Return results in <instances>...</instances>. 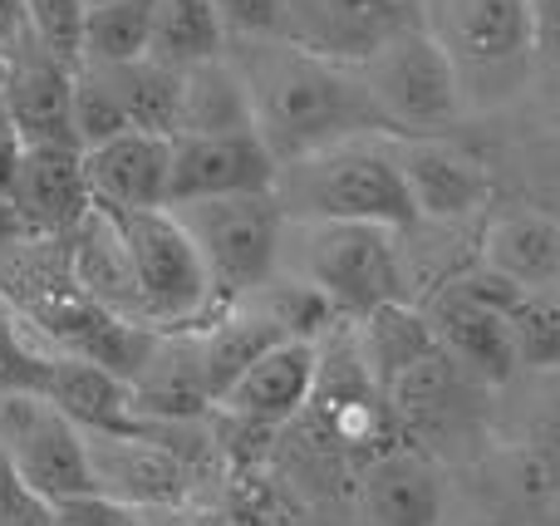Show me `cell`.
<instances>
[{
  "instance_id": "cell-1",
  "label": "cell",
  "mask_w": 560,
  "mask_h": 526,
  "mask_svg": "<svg viewBox=\"0 0 560 526\" xmlns=\"http://www.w3.org/2000/svg\"><path fill=\"white\" fill-rule=\"evenodd\" d=\"M226 55L236 59L252 89L256 133L266 138L276 163L345 143V138H394L354 65L325 59L285 35H236Z\"/></svg>"
},
{
  "instance_id": "cell-2",
  "label": "cell",
  "mask_w": 560,
  "mask_h": 526,
  "mask_svg": "<svg viewBox=\"0 0 560 526\" xmlns=\"http://www.w3.org/2000/svg\"><path fill=\"white\" fill-rule=\"evenodd\" d=\"M271 192L290 222H378L394 232L418 222V207L398 173L394 138L384 133L345 138L290 157L280 163Z\"/></svg>"
},
{
  "instance_id": "cell-3",
  "label": "cell",
  "mask_w": 560,
  "mask_h": 526,
  "mask_svg": "<svg viewBox=\"0 0 560 526\" xmlns=\"http://www.w3.org/2000/svg\"><path fill=\"white\" fill-rule=\"evenodd\" d=\"M280 271L325 291L339 315H354V320L408 301L394 226L378 222H290L285 217Z\"/></svg>"
},
{
  "instance_id": "cell-4",
  "label": "cell",
  "mask_w": 560,
  "mask_h": 526,
  "mask_svg": "<svg viewBox=\"0 0 560 526\" xmlns=\"http://www.w3.org/2000/svg\"><path fill=\"white\" fill-rule=\"evenodd\" d=\"M423 25L453 55L467 104H502L522 94L541 65L532 0H423Z\"/></svg>"
},
{
  "instance_id": "cell-5",
  "label": "cell",
  "mask_w": 560,
  "mask_h": 526,
  "mask_svg": "<svg viewBox=\"0 0 560 526\" xmlns=\"http://www.w3.org/2000/svg\"><path fill=\"white\" fill-rule=\"evenodd\" d=\"M354 69L394 138H447V128L467 114V94L453 55L423 20L394 30Z\"/></svg>"
},
{
  "instance_id": "cell-6",
  "label": "cell",
  "mask_w": 560,
  "mask_h": 526,
  "mask_svg": "<svg viewBox=\"0 0 560 526\" xmlns=\"http://www.w3.org/2000/svg\"><path fill=\"white\" fill-rule=\"evenodd\" d=\"M173 217L192 236L212 291L226 301H242L280 271L285 207L276 202V192L197 197V202H177Z\"/></svg>"
},
{
  "instance_id": "cell-7",
  "label": "cell",
  "mask_w": 560,
  "mask_h": 526,
  "mask_svg": "<svg viewBox=\"0 0 560 526\" xmlns=\"http://www.w3.org/2000/svg\"><path fill=\"white\" fill-rule=\"evenodd\" d=\"M0 448L49 507L98 492L84 429L39 389L0 394Z\"/></svg>"
},
{
  "instance_id": "cell-8",
  "label": "cell",
  "mask_w": 560,
  "mask_h": 526,
  "mask_svg": "<svg viewBox=\"0 0 560 526\" xmlns=\"http://www.w3.org/2000/svg\"><path fill=\"white\" fill-rule=\"evenodd\" d=\"M124 246L128 276L138 285V301L153 320H192L212 301V281L197 256L192 236L173 217V207H143V212H104Z\"/></svg>"
},
{
  "instance_id": "cell-9",
  "label": "cell",
  "mask_w": 560,
  "mask_h": 526,
  "mask_svg": "<svg viewBox=\"0 0 560 526\" xmlns=\"http://www.w3.org/2000/svg\"><path fill=\"white\" fill-rule=\"evenodd\" d=\"M413 20L423 0H280V35L339 65H359Z\"/></svg>"
},
{
  "instance_id": "cell-10",
  "label": "cell",
  "mask_w": 560,
  "mask_h": 526,
  "mask_svg": "<svg viewBox=\"0 0 560 526\" xmlns=\"http://www.w3.org/2000/svg\"><path fill=\"white\" fill-rule=\"evenodd\" d=\"M394 157L418 207V222H467L492 207L497 177L467 148L447 138H394Z\"/></svg>"
},
{
  "instance_id": "cell-11",
  "label": "cell",
  "mask_w": 560,
  "mask_h": 526,
  "mask_svg": "<svg viewBox=\"0 0 560 526\" xmlns=\"http://www.w3.org/2000/svg\"><path fill=\"white\" fill-rule=\"evenodd\" d=\"M315 389L319 340H280L217 399V409L232 413L246 429H280L315 404Z\"/></svg>"
},
{
  "instance_id": "cell-12",
  "label": "cell",
  "mask_w": 560,
  "mask_h": 526,
  "mask_svg": "<svg viewBox=\"0 0 560 526\" xmlns=\"http://www.w3.org/2000/svg\"><path fill=\"white\" fill-rule=\"evenodd\" d=\"M276 153L261 133H222V138H173V187L167 207L197 202V197H232V192H271Z\"/></svg>"
},
{
  "instance_id": "cell-13",
  "label": "cell",
  "mask_w": 560,
  "mask_h": 526,
  "mask_svg": "<svg viewBox=\"0 0 560 526\" xmlns=\"http://www.w3.org/2000/svg\"><path fill=\"white\" fill-rule=\"evenodd\" d=\"M10 202L30 222L35 236L74 232L89 212H94V192H89L84 173V148L74 143H25L20 167L10 177Z\"/></svg>"
},
{
  "instance_id": "cell-14",
  "label": "cell",
  "mask_w": 560,
  "mask_h": 526,
  "mask_svg": "<svg viewBox=\"0 0 560 526\" xmlns=\"http://www.w3.org/2000/svg\"><path fill=\"white\" fill-rule=\"evenodd\" d=\"M0 98L25 143H74V65L55 59L35 39L5 55Z\"/></svg>"
},
{
  "instance_id": "cell-15",
  "label": "cell",
  "mask_w": 560,
  "mask_h": 526,
  "mask_svg": "<svg viewBox=\"0 0 560 526\" xmlns=\"http://www.w3.org/2000/svg\"><path fill=\"white\" fill-rule=\"evenodd\" d=\"M84 173L98 212H143L167 207L173 187V138L163 133H118L98 148H84Z\"/></svg>"
},
{
  "instance_id": "cell-16",
  "label": "cell",
  "mask_w": 560,
  "mask_h": 526,
  "mask_svg": "<svg viewBox=\"0 0 560 526\" xmlns=\"http://www.w3.org/2000/svg\"><path fill=\"white\" fill-rule=\"evenodd\" d=\"M443 507V472L418 448H384L359 472V512L369 526H438Z\"/></svg>"
},
{
  "instance_id": "cell-17",
  "label": "cell",
  "mask_w": 560,
  "mask_h": 526,
  "mask_svg": "<svg viewBox=\"0 0 560 526\" xmlns=\"http://www.w3.org/2000/svg\"><path fill=\"white\" fill-rule=\"evenodd\" d=\"M94 458L98 492L124 498L133 507H177L187 498V468L173 448L148 433H84Z\"/></svg>"
},
{
  "instance_id": "cell-18",
  "label": "cell",
  "mask_w": 560,
  "mask_h": 526,
  "mask_svg": "<svg viewBox=\"0 0 560 526\" xmlns=\"http://www.w3.org/2000/svg\"><path fill=\"white\" fill-rule=\"evenodd\" d=\"M433 335L467 374H472L482 389H502L516 370H522V354H516V335H512V315L492 311V305L463 295L457 285H447L438 311L428 315Z\"/></svg>"
},
{
  "instance_id": "cell-19",
  "label": "cell",
  "mask_w": 560,
  "mask_h": 526,
  "mask_svg": "<svg viewBox=\"0 0 560 526\" xmlns=\"http://www.w3.org/2000/svg\"><path fill=\"white\" fill-rule=\"evenodd\" d=\"M39 394L55 399L84 433H148V419L133 399V379L84 354H55L39 379Z\"/></svg>"
},
{
  "instance_id": "cell-20",
  "label": "cell",
  "mask_w": 560,
  "mask_h": 526,
  "mask_svg": "<svg viewBox=\"0 0 560 526\" xmlns=\"http://www.w3.org/2000/svg\"><path fill=\"white\" fill-rule=\"evenodd\" d=\"M133 399L148 423H183L197 419L207 404H217L207 384L202 340L197 335H167L148 344L143 370L133 374Z\"/></svg>"
},
{
  "instance_id": "cell-21",
  "label": "cell",
  "mask_w": 560,
  "mask_h": 526,
  "mask_svg": "<svg viewBox=\"0 0 560 526\" xmlns=\"http://www.w3.org/2000/svg\"><path fill=\"white\" fill-rule=\"evenodd\" d=\"M256 133V104L232 55L197 59L183 69V114L173 138H222Z\"/></svg>"
},
{
  "instance_id": "cell-22",
  "label": "cell",
  "mask_w": 560,
  "mask_h": 526,
  "mask_svg": "<svg viewBox=\"0 0 560 526\" xmlns=\"http://www.w3.org/2000/svg\"><path fill=\"white\" fill-rule=\"evenodd\" d=\"M477 261L526 291H551L560 281V222L546 212H497L482 232Z\"/></svg>"
},
{
  "instance_id": "cell-23",
  "label": "cell",
  "mask_w": 560,
  "mask_h": 526,
  "mask_svg": "<svg viewBox=\"0 0 560 526\" xmlns=\"http://www.w3.org/2000/svg\"><path fill=\"white\" fill-rule=\"evenodd\" d=\"M197 340H202L207 384H212V394L222 399V394L232 389V384L242 379L271 344L290 340V335L280 330L266 311H256L252 301H226V311L217 315L207 330H197Z\"/></svg>"
},
{
  "instance_id": "cell-24",
  "label": "cell",
  "mask_w": 560,
  "mask_h": 526,
  "mask_svg": "<svg viewBox=\"0 0 560 526\" xmlns=\"http://www.w3.org/2000/svg\"><path fill=\"white\" fill-rule=\"evenodd\" d=\"M516 482L546 502L560 488V374H536V389L516 423Z\"/></svg>"
},
{
  "instance_id": "cell-25",
  "label": "cell",
  "mask_w": 560,
  "mask_h": 526,
  "mask_svg": "<svg viewBox=\"0 0 560 526\" xmlns=\"http://www.w3.org/2000/svg\"><path fill=\"white\" fill-rule=\"evenodd\" d=\"M232 30L222 20L217 0H153V49L148 55L163 65H197V59L226 55Z\"/></svg>"
},
{
  "instance_id": "cell-26",
  "label": "cell",
  "mask_w": 560,
  "mask_h": 526,
  "mask_svg": "<svg viewBox=\"0 0 560 526\" xmlns=\"http://www.w3.org/2000/svg\"><path fill=\"white\" fill-rule=\"evenodd\" d=\"M114 74L118 94H124V108L133 118L138 133H177V114H183V69L163 65V59L143 55L128 59V65H104Z\"/></svg>"
},
{
  "instance_id": "cell-27",
  "label": "cell",
  "mask_w": 560,
  "mask_h": 526,
  "mask_svg": "<svg viewBox=\"0 0 560 526\" xmlns=\"http://www.w3.org/2000/svg\"><path fill=\"white\" fill-rule=\"evenodd\" d=\"M153 49V0H104L89 5L84 59L79 65H128Z\"/></svg>"
},
{
  "instance_id": "cell-28",
  "label": "cell",
  "mask_w": 560,
  "mask_h": 526,
  "mask_svg": "<svg viewBox=\"0 0 560 526\" xmlns=\"http://www.w3.org/2000/svg\"><path fill=\"white\" fill-rule=\"evenodd\" d=\"M242 301H252L256 311L271 315L290 340H319L325 330L339 325V305L329 301L325 291H315V285L295 281V276H285V271H276L271 281L256 285V291L242 295Z\"/></svg>"
},
{
  "instance_id": "cell-29",
  "label": "cell",
  "mask_w": 560,
  "mask_h": 526,
  "mask_svg": "<svg viewBox=\"0 0 560 526\" xmlns=\"http://www.w3.org/2000/svg\"><path fill=\"white\" fill-rule=\"evenodd\" d=\"M118 133H133V118H128L114 74L104 65H79L74 69V143L98 148Z\"/></svg>"
},
{
  "instance_id": "cell-30",
  "label": "cell",
  "mask_w": 560,
  "mask_h": 526,
  "mask_svg": "<svg viewBox=\"0 0 560 526\" xmlns=\"http://www.w3.org/2000/svg\"><path fill=\"white\" fill-rule=\"evenodd\" d=\"M512 335L522 370L532 374H560V295L526 291L522 305L512 311Z\"/></svg>"
},
{
  "instance_id": "cell-31",
  "label": "cell",
  "mask_w": 560,
  "mask_h": 526,
  "mask_svg": "<svg viewBox=\"0 0 560 526\" xmlns=\"http://www.w3.org/2000/svg\"><path fill=\"white\" fill-rule=\"evenodd\" d=\"M25 20H30V39L39 49H49L55 59L79 69V59H84L89 0H25Z\"/></svg>"
},
{
  "instance_id": "cell-32",
  "label": "cell",
  "mask_w": 560,
  "mask_h": 526,
  "mask_svg": "<svg viewBox=\"0 0 560 526\" xmlns=\"http://www.w3.org/2000/svg\"><path fill=\"white\" fill-rule=\"evenodd\" d=\"M45 370H49V360H45V354H35L25 340H20L15 315L0 305V394H10V389H39Z\"/></svg>"
},
{
  "instance_id": "cell-33",
  "label": "cell",
  "mask_w": 560,
  "mask_h": 526,
  "mask_svg": "<svg viewBox=\"0 0 560 526\" xmlns=\"http://www.w3.org/2000/svg\"><path fill=\"white\" fill-rule=\"evenodd\" d=\"M59 512L20 478V468L10 463V453L0 448V526H49Z\"/></svg>"
},
{
  "instance_id": "cell-34",
  "label": "cell",
  "mask_w": 560,
  "mask_h": 526,
  "mask_svg": "<svg viewBox=\"0 0 560 526\" xmlns=\"http://www.w3.org/2000/svg\"><path fill=\"white\" fill-rule=\"evenodd\" d=\"M226 30L236 35H280V0H217Z\"/></svg>"
},
{
  "instance_id": "cell-35",
  "label": "cell",
  "mask_w": 560,
  "mask_h": 526,
  "mask_svg": "<svg viewBox=\"0 0 560 526\" xmlns=\"http://www.w3.org/2000/svg\"><path fill=\"white\" fill-rule=\"evenodd\" d=\"M532 30H536V55L560 65V0H532Z\"/></svg>"
},
{
  "instance_id": "cell-36",
  "label": "cell",
  "mask_w": 560,
  "mask_h": 526,
  "mask_svg": "<svg viewBox=\"0 0 560 526\" xmlns=\"http://www.w3.org/2000/svg\"><path fill=\"white\" fill-rule=\"evenodd\" d=\"M20 153H25V138H20L15 118H10L5 98H0V192H10V177L20 167Z\"/></svg>"
},
{
  "instance_id": "cell-37",
  "label": "cell",
  "mask_w": 560,
  "mask_h": 526,
  "mask_svg": "<svg viewBox=\"0 0 560 526\" xmlns=\"http://www.w3.org/2000/svg\"><path fill=\"white\" fill-rule=\"evenodd\" d=\"M35 242V232H30V222L20 217V207L10 202V192H0V256L20 252V246Z\"/></svg>"
},
{
  "instance_id": "cell-38",
  "label": "cell",
  "mask_w": 560,
  "mask_h": 526,
  "mask_svg": "<svg viewBox=\"0 0 560 526\" xmlns=\"http://www.w3.org/2000/svg\"><path fill=\"white\" fill-rule=\"evenodd\" d=\"M30 39V20H25V0H0V49H20Z\"/></svg>"
},
{
  "instance_id": "cell-39",
  "label": "cell",
  "mask_w": 560,
  "mask_h": 526,
  "mask_svg": "<svg viewBox=\"0 0 560 526\" xmlns=\"http://www.w3.org/2000/svg\"><path fill=\"white\" fill-rule=\"evenodd\" d=\"M532 526H560V488L551 492L546 502H536V512H532Z\"/></svg>"
},
{
  "instance_id": "cell-40",
  "label": "cell",
  "mask_w": 560,
  "mask_h": 526,
  "mask_svg": "<svg viewBox=\"0 0 560 526\" xmlns=\"http://www.w3.org/2000/svg\"><path fill=\"white\" fill-rule=\"evenodd\" d=\"M482 526H532V522H482Z\"/></svg>"
},
{
  "instance_id": "cell-41",
  "label": "cell",
  "mask_w": 560,
  "mask_h": 526,
  "mask_svg": "<svg viewBox=\"0 0 560 526\" xmlns=\"http://www.w3.org/2000/svg\"><path fill=\"white\" fill-rule=\"evenodd\" d=\"M0 69H5V49H0Z\"/></svg>"
},
{
  "instance_id": "cell-42",
  "label": "cell",
  "mask_w": 560,
  "mask_h": 526,
  "mask_svg": "<svg viewBox=\"0 0 560 526\" xmlns=\"http://www.w3.org/2000/svg\"><path fill=\"white\" fill-rule=\"evenodd\" d=\"M89 5H104V0H89Z\"/></svg>"
}]
</instances>
